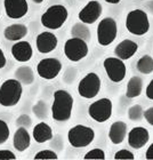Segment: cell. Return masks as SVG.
<instances>
[{
	"label": "cell",
	"mask_w": 153,
	"mask_h": 160,
	"mask_svg": "<svg viewBox=\"0 0 153 160\" xmlns=\"http://www.w3.org/2000/svg\"><path fill=\"white\" fill-rule=\"evenodd\" d=\"M73 96L65 89H57L53 94V103L50 108L52 118L57 122L70 120L73 110Z\"/></svg>",
	"instance_id": "cell-1"
},
{
	"label": "cell",
	"mask_w": 153,
	"mask_h": 160,
	"mask_svg": "<svg viewBox=\"0 0 153 160\" xmlns=\"http://www.w3.org/2000/svg\"><path fill=\"white\" fill-rule=\"evenodd\" d=\"M23 95V85L15 78L6 79L0 85V105L13 108L20 103Z\"/></svg>",
	"instance_id": "cell-2"
},
{
	"label": "cell",
	"mask_w": 153,
	"mask_h": 160,
	"mask_svg": "<svg viewBox=\"0 0 153 160\" xmlns=\"http://www.w3.org/2000/svg\"><path fill=\"white\" fill-rule=\"evenodd\" d=\"M69 17V10L64 5H52L41 15L40 22L48 30H58L63 27Z\"/></svg>",
	"instance_id": "cell-3"
},
{
	"label": "cell",
	"mask_w": 153,
	"mask_h": 160,
	"mask_svg": "<svg viewBox=\"0 0 153 160\" xmlns=\"http://www.w3.org/2000/svg\"><path fill=\"white\" fill-rule=\"evenodd\" d=\"M126 29L134 36H144L150 31V18L145 10L136 8L128 12L126 16Z\"/></svg>",
	"instance_id": "cell-4"
},
{
	"label": "cell",
	"mask_w": 153,
	"mask_h": 160,
	"mask_svg": "<svg viewBox=\"0 0 153 160\" xmlns=\"http://www.w3.org/2000/svg\"><path fill=\"white\" fill-rule=\"evenodd\" d=\"M95 140V130L86 125H76L67 132V141L74 149H82L93 143Z\"/></svg>",
	"instance_id": "cell-5"
},
{
	"label": "cell",
	"mask_w": 153,
	"mask_h": 160,
	"mask_svg": "<svg viewBox=\"0 0 153 160\" xmlns=\"http://www.w3.org/2000/svg\"><path fill=\"white\" fill-rule=\"evenodd\" d=\"M97 42L102 47L110 46L118 36V23L113 17H104L100 21L96 30Z\"/></svg>",
	"instance_id": "cell-6"
},
{
	"label": "cell",
	"mask_w": 153,
	"mask_h": 160,
	"mask_svg": "<svg viewBox=\"0 0 153 160\" xmlns=\"http://www.w3.org/2000/svg\"><path fill=\"white\" fill-rule=\"evenodd\" d=\"M102 88V80L100 76L95 72H88L78 83V94L79 96L87 100H91L100 94Z\"/></svg>",
	"instance_id": "cell-7"
},
{
	"label": "cell",
	"mask_w": 153,
	"mask_h": 160,
	"mask_svg": "<svg viewBox=\"0 0 153 160\" xmlns=\"http://www.w3.org/2000/svg\"><path fill=\"white\" fill-rule=\"evenodd\" d=\"M63 52L67 60L76 63L86 58L89 53V47L85 40L72 37L64 42Z\"/></svg>",
	"instance_id": "cell-8"
},
{
	"label": "cell",
	"mask_w": 153,
	"mask_h": 160,
	"mask_svg": "<svg viewBox=\"0 0 153 160\" xmlns=\"http://www.w3.org/2000/svg\"><path fill=\"white\" fill-rule=\"evenodd\" d=\"M112 112H113V103L107 97H102L100 100L93 102L88 107V116L98 123L106 122L112 117Z\"/></svg>",
	"instance_id": "cell-9"
},
{
	"label": "cell",
	"mask_w": 153,
	"mask_h": 160,
	"mask_svg": "<svg viewBox=\"0 0 153 160\" xmlns=\"http://www.w3.org/2000/svg\"><path fill=\"white\" fill-rule=\"evenodd\" d=\"M63 69V64L56 57H46L37 64V73L45 80H53L58 77Z\"/></svg>",
	"instance_id": "cell-10"
},
{
	"label": "cell",
	"mask_w": 153,
	"mask_h": 160,
	"mask_svg": "<svg viewBox=\"0 0 153 160\" xmlns=\"http://www.w3.org/2000/svg\"><path fill=\"white\" fill-rule=\"evenodd\" d=\"M103 67L107 78L112 82H121L127 74V67L125 61L118 57H106L103 61Z\"/></svg>",
	"instance_id": "cell-11"
},
{
	"label": "cell",
	"mask_w": 153,
	"mask_h": 160,
	"mask_svg": "<svg viewBox=\"0 0 153 160\" xmlns=\"http://www.w3.org/2000/svg\"><path fill=\"white\" fill-rule=\"evenodd\" d=\"M102 12H103L102 3L97 0H90L79 12L78 18L80 22H82L87 25H90V24L95 23L96 21H98V18L102 15Z\"/></svg>",
	"instance_id": "cell-12"
},
{
	"label": "cell",
	"mask_w": 153,
	"mask_h": 160,
	"mask_svg": "<svg viewBox=\"0 0 153 160\" xmlns=\"http://www.w3.org/2000/svg\"><path fill=\"white\" fill-rule=\"evenodd\" d=\"M128 145L134 150H140L144 148L150 141V133L145 127H133L127 134Z\"/></svg>",
	"instance_id": "cell-13"
},
{
	"label": "cell",
	"mask_w": 153,
	"mask_h": 160,
	"mask_svg": "<svg viewBox=\"0 0 153 160\" xmlns=\"http://www.w3.org/2000/svg\"><path fill=\"white\" fill-rule=\"evenodd\" d=\"M3 8L7 17L20 20L29 12V3L27 0H3Z\"/></svg>",
	"instance_id": "cell-14"
},
{
	"label": "cell",
	"mask_w": 153,
	"mask_h": 160,
	"mask_svg": "<svg viewBox=\"0 0 153 160\" xmlns=\"http://www.w3.org/2000/svg\"><path fill=\"white\" fill-rule=\"evenodd\" d=\"M58 45V39L56 34L50 31L40 32L36 38V47L37 50L41 54H49L56 49Z\"/></svg>",
	"instance_id": "cell-15"
},
{
	"label": "cell",
	"mask_w": 153,
	"mask_h": 160,
	"mask_svg": "<svg viewBox=\"0 0 153 160\" xmlns=\"http://www.w3.org/2000/svg\"><path fill=\"white\" fill-rule=\"evenodd\" d=\"M10 54L15 61L20 62V63H27L33 56V48L29 41L20 40L12 46Z\"/></svg>",
	"instance_id": "cell-16"
},
{
	"label": "cell",
	"mask_w": 153,
	"mask_h": 160,
	"mask_svg": "<svg viewBox=\"0 0 153 160\" xmlns=\"http://www.w3.org/2000/svg\"><path fill=\"white\" fill-rule=\"evenodd\" d=\"M137 50H138L137 42L131 39H123L114 47V55L120 60L127 61L130 60L137 53Z\"/></svg>",
	"instance_id": "cell-17"
},
{
	"label": "cell",
	"mask_w": 153,
	"mask_h": 160,
	"mask_svg": "<svg viewBox=\"0 0 153 160\" xmlns=\"http://www.w3.org/2000/svg\"><path fill=\"white\" fill-rule=\"evenodd\" d=\"M29 33V29L23 23H13L5 28L3 30V38L8 41H20L23 40Z\"/></svg>",
	"instance_id": "cell-18"
},
{
	"label": "cell",
	"mask_w": 153,
	"mask_h": 160,
	"mask_svg": "<svg viewBox=\"0 0 153 160\" xmlns=\"http://www.w3.org/2000/svg\"><path fill=\"white\" fill-rule=\"evenodd\" d=\"M127 134H128V126L125 121L118 120L111 123L110 128H109V138H110L111 143L121 144L123 141L127 138Z\"/></svg>",
	"instance_id": "cell-19"
},
{
	"label": "cell",
	"mask_w": 153,
	"mask_h": 160,
	"mask_svg": "<svg viewBox=\"0 0 153 160\" xmlns=\"http://www.w3.org/2000/svg\"><path fill=\"white\" fill-rule=\"evenodd\" d=\"M31 145V135L27 128L18 127L13 136V147L18 152L27 151Z\"/></svg>",
	"instance_id": "cell-20"
},
{
	"label": "cell",
	"mask_w": 153,
	"mask_h": 160,
	"mask_svg": "<svg viewBox=\"0 0 153 160\" xmlns=\"http://www.w3.org/2000/svg\"><path fill=\"white\" fill-rule=\"evenodd\" d=\"M32 137L39 144L47 143L54 138L53 128L45 121H40L32 129Z\"/></svg>",
	"instance_id": "cell-21"
},
{
	"label": "cell",
	"mask_w": 153,
	"mask_h": 160,
	"mask_svg": "<svg viewBox=\"0 0 153 160\" xmlns=\"http://www.w3.org/2000/svg\"><path fill=\"white\" fill-rule=\"evenodd\" d=\"M143 79L140 76H133L128 80L126 87V97L128 98H136L141 96L143 92Z\"/></svg>",
	"instance_id": "cell-22"
},
{
	"label": "cell",
	"mask_w": 153,
	"mask_h": 160,
	"mask_svg": "<svg viewBox=\"0 0 153 160\" xmlns=\"http://www.w3.org/2000/svg\"><path fill=\"white\" fill-rule=\"evenodd\" d=\"M14 78L18 80L22 85L30 86L34 82V72L31 67L21 65L14 72Z\"/></svg>",
	"instance_id": "cell-23"
},
{
	"label": "cell",
	"mask_w": 153,
	"mask_h": 160,
	"mask_svg": "<svg viewBox=\"0 0 153 160\" xmlns=\"http://www.w3.org/2000/svg\"><path fill=\"white\" fill-rule=\"evenodd\" d=\"M71 37L79 38V39H82L86 42H88L91 39V32L87 24L82 23V22H78V23H74L71 28Z\"/></svg>",
	"instance_id": "cell-24"
},
{
	"label": "cell",
	"mask_w": 153,
	"mask_h": 160,
	"mask_svg": "<svg viewBox=\"0 0 153 160\" xmlns=\"http://www.w3.org/2000/svg\"><path fill=\"white\" fill-rule=\"evenodd\" d=\"M136 70L142 74H151L153 72V57L151 55H143L136 63Z\"/></svg>",
	"instance_id": "cell-25"
},
{
	"label": "cell",
	"mask_w": 153,
	"mask_h": 160,
	"mask_svg": "<svg viewBox=\"0 0 153 160\" xmlns=\"http://www.w3.org/2000/svg\"><path fill=\"white\" fill-rule=\"evenodd\" d=\"M143 107L141 104H134L128 109V119L131 120V121H135V122H138L141 120L143 119Z\"/></svg>",
	"instance_id": "cell-26"
},
{
	"label": "cell",
	"mask_w": 153,
	"mask_h": 160,
	"mask_svg": "<svg viewBox=\"0 0 153 160\" xmlns=\"http://www.w3.org/2000/svg\"><path fill=\"white\" fill-rule=\"evenodd\" d=\"M32 112H33L34 116L37 118H39V119H46V118L48 117V113H49L47 104L41 100L38 101L37 103L33 105Z\"/></svg>",
	"instance_id": "cell-27"
},
{
	"label": "cell",
	"mask_w": 153,
	"mask_h": 160,
	"mask_svg": "<svg viewBox=\"0 0 153 160\" xmlns=\"http://www.w3.org/2000/svg\"><path fill=\"white\" fill-rule=\"evenodd\" d=\"M83 159L88 160V159H106V154H105V151L103 149H100V148H95V149H91L87 152L85 156H83Z\"/></svg>",
	"instance_id": "cell-28"
},
{
	"label": "cell",
	"mask_w": 153,
	"mask_h": 160,
	"mask_svg": "<svg viewBox=\"0 0 153 160\" xmlns=\"http://www.w3.org/2000/svg\"><path fill=\"white\" fill-rule=\"evenodd\" d=\"M10 136V130L8 123L5 120L0 119V145L5 144Z\"/></svg>",
	"instance_id": "cell-29"
},
{
	"label": "cell",
	"mask_w": 153,
	"mask_h": 160,
	"mask_svg": "<svg viewBox=\"0 0 153 160\" xmlns=\"http://www.w3.org/2000/svg\"><path fill=\"white\" fill-rule=\"evenodd\" d=\"M34 160H39V159H54L56 160L58 159V156L54 150H50V149H45V150H41L39 152L33 156Z\"/></svg>",
	"instance_id": "cell-30"
},
{
	"label": "cell",
	"mask_w": 153,
	"mask_h": 160,
	"mask_svg": "<svg viewBox=\"0 0 153 160\" xmlns=\"http://www.w3.org/2000/svg\"><path fill=\"white\" fill-rule=\"evenodd\" d=\"M76 77H78V70H76V68L70 67L65 71V73L63 76V80L65 81V83H72L74 82Z\"/></svg>",
	"instance_id": "cell-31"
},
{
	"label": "cell",
	"mask_w": 153,
	"mask_h": 160,
	"mask_svg": "<svg viewBox=\"0 0 153 160\" xmlns=\"http://www.w3.org/2000/svg\"><path fill=\"white\" fill-rule=\"evenodd\" d=\"M113 159L116 160H121V159H135V154L131 151L127 150V149H121V150L116 151L113 156Z\"/></svg>",
	"instance_id": "cell-32"
},
{
	"label": "cell",
	"mask_w": 153,
	"mask_h": 160,
	"mask_svg": "<svg viewBox=\"0 0 153 160\" xmlns=\"http://www.w3.org/2000/svg\"><path fill=\"white\" fill-rule=\"evenodd\" d=\"M32 125V119L29 114H21L16 119V126L17 127H25L29 128Z\"/></svg>",
	"instance_id": "cell-33"
},
{
	"label": "cell",
	"mask_w": 153,
	"mask_h": 160,
	"mask_svg": "<svg viewBox=\"0 0 153 160\" xmlns=\"http://www.w3.org/2000/svg\"><path fill=\"white\" fill-rule=\"evenodd\" d=\"M16 154L10 150H0V160H15Z\"/></svg>",
	"instance_id": "cell-34"
},
{
	"label": "cell",
	"mask_w": 153,
	"mask_h": 160,
	"mask_svg": "<svg viewBox=\"0 0 153 160\" xmlns=\"http://www.w3.org/2000/svg\"><path fill=\"white\" fill-rule=\"evenodd\" d=\"M143 118L146 120V122L150 126H153V107L147 108L146 110H144Z\"/></svg>",
	"instance_id": "cell-35"
},
{
	"label": "cell",
	"mask_w": 153,
	"mask_h": 160,
	"mask_svg": "<svg viewBox=\"0 0 153 160\" xmlns=\"http://www.w3.org/2000/svg\"><path fill=\"white\" fill-rule=\"evenodd\" d=\"M145 95L150 101H153V79L147 83L146 88H145Z\"/></svg>",
	"instance_id": "cell-36"
},
{
	"label": "cell",
	"mask_w": 153,
	"mask_h": 160,
	"mask_svg": "<svg viewBox=\"0 0 153 160\" xmlns=\"http://www.w3.org/2000/svg\"><path fill=\"white\" fill-rule=\"evenodd\" d=\"M145 159L153 160V143H151L145 151Z\"/></svg>",
	"instance_id": "cell-37"
},
{
	"label": "cell",
	"mask_w": 153,
	"mask_h": 160,
	"mask_svg": "<svg viewBox=\"0 0 153 160\" xmlns=\"http://www.w3.org/2000/svg\"><path fill=\"white\" fill-rule=\"evenodd\" d=\"M6 64H7V58H6V56H5L3 50L0 48V70L6 67Z\"/></svg>",
	"instance_id": "cell-38"
},
{
	"label": "cell",
	"mask_w": 153,
	"mask_h": 160,
	"mask_svg": "<svg viewBox=\"0 0 153 160\" xmlns=\"http://www.w3.org/2000/svg\"><path fill=\"white\" fill-rule=\"evenodd\" d=\"M146 8H147V12H149L151 15H153V0L152 1H149V2L146 3Z\"/></svg>",
	"instance_id": "cell-39"
},
{
	"label": "cell",
	"mask_w": 153,
	"mask_h": 160,
	"mask_svg": "<svg viewBox=\"0 0 153 160\" xmlns=\"http://www.w3.org/2000/svg\"><path fill=\"white\" fill-rule=\"evenodd\" d=\"M104 1L107 3H111V5H118V3H120L121 0H104Z\"/></svg>",
	"instance_id": "cell-40"
},
{
	"label": "cell",
	"mask_w": 153,
	"mask_h": 160,
	"mask_svg": "<svg viewBox=\"0 0 153 160\" xmlns=\"http://www.w3.org/2000/svg\"><path fill=\"white\" fill-rule=\"evenodd\" d=\"M32 2L38 3V5H40V3H42V2H43V0H32Z\"/></svg>",
	"instance_id": "cell-41"
},
{
	"label": "cell",
	"mask_w": 153,
	"mask_h": 160,
	"mask_svg": "<svg viewBox=\"0 0 153 160\" xmlns=\"http://www.w3.org/2000/svg\"><path fill=\"white\" fill-rule=\"evenodd\" d=\"M0 15H1V12H0Z\"/></svg>",
	"instance_id": "cell-42"
}]
</instances>
